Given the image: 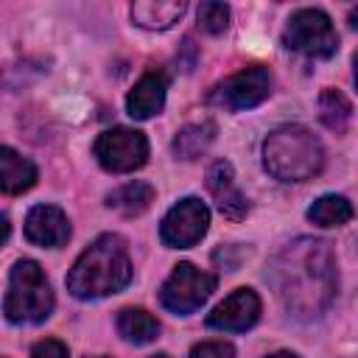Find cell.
<instances>
[{"mask_svg": "<svg viewBox=\"0 0 358 358\" xmlns=\"http://www.w3.org/2000/svg\"><path fill=\"white\" fill-rule=\"evenodd\" d=\"M87 358H109V355H87Z\"/></svg>", "mask_w": 358, "mask_h": 358, "instance_id": "83f0119b", "label": "cell"}, {"mask_svg": "<svg viewBox=\"0 0 358 358\" xmlns=\"http://www.w3.org/2000/svg\"><path fill=\"white\" fill-rule=\"evenodd\" d=\"M229 25V8L224 3H201L199 6V28L204 34H224Z\"/></svg>", "mask_w": 358, "mask_h": 358, "instance_id": "44dd1931", "label": "cell"}, {"mask_svg": "<svg viewBox=\"0 0 358 358\" xmlns=\"http://www.w3.org/2000/svg\"><path fill=\"white\" fill-rule=\"evenodd\" d=\"M53 310L50 282L36 260H17L8 274V291L3 299V313L8 322H45Z\"/></svg>", "mask_w": 358, "mask_h": 358, "instance_id": "277c9868", "label": "cell"}, {"mask_svg": "<svg viewBox=\"0 0 358 358\" xmlns=\"http://www.w3.org/2000/svg\"><path fill=\"white\" fill-rule=\"evenodd\" d=\"M282 45L288 50L305 53L310 59H330L338 50V34L324 11L299 8L291 14V20L282 31Z\"/></svg>", "mask_w": 358, "mask_h": 358, "instance_id": "5b68a950", "label": "cell"}, {"mask_svg": "<svg viewBox=\"0 0 358 358\" xmlns=\"http://www.w3.org/2000/svg\"><path fill=\"white\" fill-rule=\"evenodd\" d=\"M215 291V274L196 268L193 263H179L171 277L159 288V302L171 313H193L199 310L207 296Z\"/></svg>", "mask_w": 358, "mask_h": 358, "instance_id": "52a82bcc", "label": "cell"}, {"mask_svg": "<svg viewBox=\"0 0 358 358\" xmlns=\"http://www.w3.org/2000/svg\"><path fill=\"white\" fill-rule=\"evenodd\" d=\"M36 185V168L31 159L20 157L14 148L3 145L0 148V187L6 196L25 193Z\"/></svg>", "mask_w": 358, "mask_h": 358, "instance_id": "9a60e30c", "label": "cell"}, {"mask_svg": "<svg viewBox=\"0 0 358 358\" xmlns=\"http://www.w3.org/2000/svg\"><path fill=\"white\" fill-rule=\"evenodd\" d=\"M266 358H299V355L291 352V350H280V352H271V355H266Z\"/></svg>", "mask_w": 358, "mask_h": 358, "instance_id": "cb8c5ba5", "label": "cell"}, {"mask_svg": "<svg viewBox=\"0 0 358 358\" xmlns=\"http://www.w3.org/2000/svg\"><path fill=\"white\" fill-rule=\"evenodd\" d=\"M151 358H168V355H165V352H159V355H151Z\"/></svg>", "mask_w": 358, "mask_h": 358, "instance_id": "4316f807", "label": "cell"}, {"mask_svg": "<svg viewBox=\"0 0 358 358\" xmlns=\"http://www.w3.org/2000/svg\"><path fill=\"white\" fill-rule=\"evenodd\" d=\"M319 117H322V123H324L327 129L344 131L347 123H350V117H352V103L347 101L344 92H338V90H324V92L319 95Z\"/></svg>", "mask_w": 358, "mask_h": 358, "instance_id": "ffe728a7", "label": "cell"}, {"mask_svg": "<svg viewBox=\"0 0 358 358\" xmlns=\"http://www.w3.org/2000/svg\"><path fill=\"white\" fill-rule=\"evenodd\" d=\"M25 238L36 246H64L70 238V221L67 215L53 204H36L25 215Z\"/></svg>", "mask_w": 358, "mask_h": 358, "instance_id": "8fae6325", "label": "cell"}, {"mask_svg": "<svg viewBox=\"0 0 358 358\" xmlns=\"http://www.w3.org/2000/svg\"><path fill=\"white\" fill-rule=\"evenodd\" d=\"M271 92V73L263 64H252L246 70L232 73L229 78L218 81L210 95L207 103L229 109V112H241V109H252L257 103H263Z\"/></svg>", "mask_w": 358, "mask_h": 358, "instance_id": "8992f818", "label": "cell"}, {"mask_svg": "<svg viewBox=\"0 0 358 358\" xmlns=\"http://www.w3.org/2000/svg\"><path fill=\"white\" fill-rule=\"evenodd\" d=\"M154 201V187L148 182H126L106 196V204L123 215H140Z\"/></svg>", "mask_w": 358, "mask_h": 358, "instance_id": "ac0fdd59", "label": "cell"}, {"mask_svg": "<svg viewBox=\"0 0 358 358\" xmlns=\"http://www.w3.org/2000/svg\"><path fill=\"white\" fill-rule=\"evenodd\" d=\"M268 280L294 316L316 319L336 294L333 252L319 238H296L274 255Z\"/></svg>", "mask_w": 358, "mask_h": 358, "instance_id": "6da1fadb", "label": "cell"}, {"mask_svg": "<svg viewBox=\"0 0 358 358\" xmlns=\"http://www.w3.org/2000/svg\"><path fill=\"white\" fill-rule=\"evenodd\" d=\"M207 190L213 193L218 210L229 218V221H241L249 210V201L246 196L235 187V171L227 159H215L210 168H207Z\"/></svg>", "mask_w": 358, "mask_h": 358, "instance_id": "7c38bea8", "label": "cell"}, {"mask_svg": "<svg viewBox=\"0 0 358 358\" xmlns=\"http://www.w3.org/2000/svg\"><path fill=\"white\" fill-rule=\"evenodd\" d=\"M207 227H210L207 204L196 196H187V199H182L179 204H173L168 210V215L162 218V227H159V238H162L165 246L187 249V246H193L204 238Z\"/></svg>", "mask_w": 358, "mask_h": 358, "instance_id": "9c48e42d", "label": "cell"}, {"mask_svg": "<svg viewBox=\"0 0 358 358\" xmlns=\"http://www.w3.org/2000/svg\"><path fill=\"white\" fill-rule=\"evenodd\" d=\"M92 151H95L98 162L106 171L129 173V171L145 165V159H148V140L137 129L115 126V129H106L103 134H98Z\"/></svg>", "mask_w": 358, "mask_h": 358, "instance_id": "ba28073f", "label": "cell"}, {"mask_svg": "<svg viewBox=\"0 0 358 358\" xmlns=\"http://www.w3.org/2000/svg\"><path fill=\"white\" fill-rule=\"evenodd\" d=\"M115 324H117V333L131 344H148L159 336V322L143 308H123Z\"/></svg>", "mask_w": 358, "mask_h": 358, "instance_id": "e0dca14e", "label": "cell"}, {"mask_svg": "<svg viewBox=\"0 0 358 358\" xmlns=\"http://www.w3.org/2000/svg\"><path fill=\"white\" fill-rule=\"evenodd\" d=\"M165 92H168V76L165 70H148L137 78L134 90L126 95V112L134 120H145L154 117L162 106H165Z\"/></svg>", "mask_w": 358, "mask_h": 358, "instance_id": "4fadbf2b", "label": "cell"}, {"mask_svg": "<svg viewBox=\"0 0 358 358\" xmlns=\"http://www.w3.org/2000/svg\"><path fill=\"white\" fill-rule=\"evenodd\" d=\"M185 8H187L185 0H140V3H131L129 14H131L134 25H140V28L165 31L182 20Z\"/></svg>", "mask_w": 358, "mask_h": 358, "instance_id": "5bb4252c", "label": "cell"}, {"mask_svg": "<svg viewBox=\"0 0 358 358\" xmlns=\"http://www.w3.org/2000/svg\"><path fill=\"white\" fill-rule=\"evenodd\" d=\"M31 358H70V352L59 338H42L34 344Z\"/></svg>", "mask_w": 358, "mask_h": 358, "instance_id": "603a6c76", "label": "cell"}, {"mask_svg": "<svg viewBox=\"0 0 358 358\" xmlns=\"http://www.w3.org/2000/svg\"><path fill=\"white\" fill-rule=\"evenodd\" d=\"M350 25L358 31V8H352V11H350Z\"/></svg>", "mask_w": 358, "mask_h": 358, "instance_id": "d4e9b609", "label": "cell"}, {"mask_svg": "<svg viewBox=\"0 0 358 358\" xmlns=\"http://www.w3.org/2000/svg\"><path fill=\"white\" fill-rule=\"evenodd\" d=\"M308 218L319 227H341L352 218V204L344 199V196H336V193H327L322 199H316L308 210Z\"/></svg>", "mask_w": 358, "mask_h": 358, "instance_id": "d6986e66", "label": "cell"}, {"mask_svg": "<svg viewBox=\"0 0 358 358\" xmlns=\"http://www.w3.org/2000/svg\"><path fill=\"white\" fill-rule=\"evenodd\" d=\"M213 140H215V123L213 120L187 123L173 137V154L182 157V159H196L210 148Z\"/></svg>", "mask_w": 358, "mask_h": 358, "instance_id": "2e32d148", "label": "cell"}, {"mask_svg": "<svg viewBox=\"0 0 358 358\" xmlns=\"http://www.w3.org/2000/svg\"><path fill=\"white\" fill-rule=\"evenodd\" d=\"M352 67H355V87H358V53L352 56Z\"/></svg>", "mask_w": 358, "mask_h": 358, "instance_id": "484cf974", "label": "cell"}, {"mask_svg": "<svg viewBox=\"0 0 358 358\" xmlns=\"http://www.w3.org/2000/svg\"><path fill=\"white\" fill-rule=\"evenodd\" d=\"M131 280V260L129 249L120 235H101L95 238L73 263L67 274V291L78 299H98L117 294Z\"/></svg>", "mask_w": 358, "mask_h": 358, "instance_id": "7a4b0ae2", "label": "cell"}, {"mask_svg": "<svg viewBox=\"0 0 358 358\" xmlns=\"http://www.w3.org/2000/svg\"><path fill=\"white\" fill-rule=\"evenodd\" d=\"M187 358H235V347L229 341H201L190 350Z\"/></svg>", "mask_w": 358, "mask_h": 358, "instance_id": "7402d4cb", "label": "cell"}, {"mask_svg": "<svg viewBox=\"0 0 358 358\" xmlns=\"http://www.w3.org/2000/svg\"><path fill=\"white\" fill-rule=\"evenodd\" d=\"M260 319V296L252 288L232 291L221 305L207 313V327L215 330H249Z\"/></svg>", "mask_w": 358, "mask_h": 358, "instance_id": "30bf717a", "label": "cell"}, {"mask_svg": "<svg viewBox=\"0 0 358 358\" xmlns=\"http://www.w3.org/2000/svg\"><path fill=\"white\" fill-rule=\"evenodd\" d=\"M263 165L274 179L282 182L313 179L324 165L322 140L305 126H280L263 143Z\"/></svg>", "mask_w": 358, "mask_h": 358, "instance_id": "3957f363", "label": "cell"}]
</instances>
